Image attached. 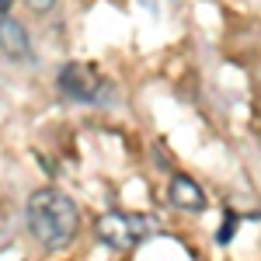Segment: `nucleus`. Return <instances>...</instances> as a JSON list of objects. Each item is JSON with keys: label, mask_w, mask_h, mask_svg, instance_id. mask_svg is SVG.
<instances>
[{"label": "nucleus", "mask_w": 261, "mask_h": 261, "mask_svg": "<svg viewBox=\"0 0 261 261\" xmlns=\"http://www.w3.org/2000/svg\"><path fill=\"white\" fill-rule=\"evenodd\" d=\"M81 226V213L73 199L60 188H39L28 199V230L45 247H66Z\"/></svg>", "instance_id": "nucleus-1"}, {"label": "nucleus", "mask_w": 261, "mask_h": 261, "mask_svg": "<svg viewBox=\"0 0 261 261\" xmlns=\"http://www.w3.org/2000/svg\"><path fill=\"white\" fill-rule=\"evenodd\" d=\"M94 230L108 247L125 251V247L143 244L150 233H157V220L146 213H105V216H98Z\"/></svg>", "instance_id": "nucleus-2"}, {"label": "nucleus", "mask_w": 261, "mask_h": 261, "mask_svg": "<svg viewBox=\"0 0 261 261\" xmlns=\"http://www.w3.org/2000/svg\"><path fill=\"white\" fill-rule=\"evenodd\" d=\"M60 91L81 105H101V98L108 94V81L91 63H66L60 70Z\"/></svg>", "instance_id": "nucleus-3"}, {"label": "nucleus", "mask_w": 261, "mask_h": 261, "mask_svg": "<svg viewBox=\"0 0 261 261\" xmlns=\"http://www.w3.org/2000/svg\"><path fill=\"white\" fill-rule=\"evenodd\" d=\"M167 199H171V205H178V209H185V213H199V209H205L202 188L192 178H185V174H174V178H171Z\"/></svg>", "instance_id": "nucleus-4"}, {"label": "nucleus", "mask_w": 261, "mask_h": 261, "mask_svg": "<svg viewBox=\"0 0 261 261\" xmlns=\"http://www.w3.org/2000/svg\"><path fill=\"white\" fill-rule=\"evenodd\" d=\"M0 49H4L11 60H32L28 32H24L14 18H0Z\"/></svg>", "instance_id": "nucleus-5"}, {"label": "nucleus", "mask_w": 261, "mask_h": 261, "mask_svg": "<svg viewBox=\"0 0 261 261\" xmlns=\"http://www.w3.org/2000/svg\"><path fill=\"white\" fill-rule=\"evenodd\" d=\"M24 4H28L35 14H45V11H53V7H56V0H24Z\"/></svg>", "instance_id": "nucleus-6"}, {"label": "nucleus", "mask_w": 261, "mask_h": 261, "mask_svg": "<svg viewBox=\"0 0 261 261\" xmlns=\"http://www.w3.org/2000/svg\"><path fill=\"white\" fill-rule=\"evenodd\" d=\"M233 223H237V216L230 213V220H226V226H223V230H220V241H223V244H226V241H230V237H233Z\"/></svg>", "instance_id": "nucleus-7"}, {"label": "nucleus", "mask_w": 261, "mask_h": 261, "mask_svg": "<svg viewBox=\"0 0 261 261\" xmlns=\"http://www.w3.org/2000/svg\"><path fill=\"white\" fill-rule=\"evenodd\" d=\"M7 7H11V0H0V14H4V11H7Z\"/></svg>", "instance_id": "nucleus-8"}]
</instances>
